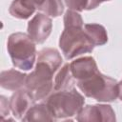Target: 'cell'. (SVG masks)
<instances>
[{
	"instance_id": "e0dca14e",
	"label": "cell",
	"mask_w": 122,
	"mask_h": 122,
	"mask_svg": "<svg viewBox=\"0 0 122 122\" xmlns=\"http://www.w3.org/2000/svg\"><path fill=\"white\" fill-rule=\"evenodd\" d=\"M66 6L69 10H72L75 11H83L84 10H89L91 0H64Z\"/></svg>"
},
{
	"instance_id": "5b68a950",
	"label": "cell",
	"mask_w": 122,
	"mask_h": 122,
	"mask_svg": "<svg viewBox=\"0 0 122 122\" xmlns=\"http://www.w3.org/2000/svg\"><path fill=\"white\" fill-rule=\"evenodd\" d=\"M55 71L47 64L37 61L35 69L27 75L25 88L33 100L46 99L53 92V74Z\"/></svg>"
},
{
	"instance_id": "30bf717a",
	"label": "cell",
	"mask_w": 122,
	"mask_h": 122,
	"mask_svg": "<svg viewBox=\"0 0 122 122\" xmlns=\"http://www.w3.org/2000/svg\"><path fill=\"white\" fill-rule=\"evenodd\" d=\"M27 75L28 74L14 69L2 71L0 74V85L3 89L8 91H18L25 88Z\"/></svg>"
},
{
	"instance_id": "8fae6325",
	"label": "cell",
	"mask_w": 122,
	"mask_h": 122,
	"mask_svg": "<svg viewBox=\"0 0 122 122\" xmlns=\"http://www.w3.org/2000/svg\"><path fill=\"white\" fill-rule=\"evenodd\" d=\"M39 0H13L9 8V12L12 17L18 19H28L37 9Z\"/></svg>"
},
{
	"instance_id": "9c48e42d",
	"label": "cell",
	"mask_w": 122,
	"mask_h": 122,
	"mask_svg": "<svg viewBox=\"0 0 122 122\" xmlns=\"http://www.w3.org/2000/svg\"><path fill=\"white\" fill-rule=\"evenodd\" d=\"M70 68L75 81L83 80L99 71L94 58L92 56H84L73 60L70 63Z\"/></svg>"
},
{
	"instance_id": "d6986e66",
	"label": "cell",
	"mask_w": 122,
	"mask_h": 122,
	"mask_svg": "<svg viewBox=\"0 0 122 122\" xmlns=\"http://www.w3.org/2000/svg\"><path fill=\"white\" fill-rule=\"evenodd\" d=\"M106 1H110V0H91V2H90V7H89V10L97 8L101 3L106 2Z\"/></svg>"
},
{
	"instance_id": "ba28073f",
	"label": "cell",
	"mask_w": 122,
	"mask_h": 122,
	"mask_svg": "<svg viewBox=\"0 0 122 122\" xmlns=\"http://www.w3.org/2000/svg\"><path fill=\"white\" fill-rule=\"evenodd\" d=\"M35 101L26 88L15 91L10 99V112L16 119H21L25 116L30 108L34 105Z\"/></svg>"
},
{
	"instance_id": "4fadbf2b",
	"label": "cell",
	"mask_w": 122,
	"mask_h": 122,
	"mask_svg": "<svg viewBox=\"0 0 122 122\" xmlns=\"http://www.w3.org/2000/svg\"><path fill=\"white\" fill-rule=\"evenodd\" d=\"M23 121H54V117L46 103L32 105L22 118Z\"/></svg>"
},
{
	"instance_id": "2e32d148",
	"label": "cell",
	"mask_w": 122,
	"mask_h": 122,
	"mask_svg": "<svg viewBox=\"0 0 122 122\" xmlns=\"http://www.w3.org/2000/svg\"><path fill=\"white\" fill-rule=\"evenodd\" d=\"M37 10L51 17H58L64 11L62 0H39Z\"/></svg>"
},
{
	"instance_id": "6da1fadb",
	"label": "cell",
	"mask_w": 122,
	"mask_h": 122,
	"mask_svg": "<svg viewBox=\"0 0 122 122\" xmlns=\"http://www.w3.org/2000/svg\"><path fill=\"white\" fill-rule=\"evenodd\" d=\"M76 86L85 96L99 102H112L119 95V82L99 71L83 80L76 81Z\"/></svg>"
},
{
	"instance_id": "8992f818",
	"label": "cell",
	"mask_w": 122,
	"mask_h": 122,
	"mask_svg": "<svg viewBox=\"0 0 122 122\" xmlns=\"http://www.w3.org/2000/svg\"><path fill=\"white\" fill-rule=\"evenodd\" d=\"M76 120L80 122H92V121H110L116 120L115 112L111 105L96 104L86 105L82 108L80 112L76 115Z\"/></svg>"
},
{
	"instance_id": "7c38bea8",
	"label": "cell",
	"mask_w": 122,
	"mask_h": 122,
	"mask_svg": "<svg viewBox=\"0 0 122 122\" xmlns=\"http://www.w3.org/2000/svg\"><path fill=\"white\" fill-rule=\"evenodd\" d=\"M75 79L72 76L70 64H64L57 71L53 80V92L68 91L74 88Z\"/></svg>"
},
{
	"instance_id": "5bb4252c",
	"label": "cell",
	"mask_w": 122,
	"mask_h": 122,
	"mask_svg": "<svg viewBox=\"0 0 122 122\" xmlns=\"http://www.w3.org/2000/svg\"><path fill=\"white\" fill-rule=\"evenodd\" d=\"M84 30L94 47L103 46L108 42V33L104 26L97 23L85 24Z\"/></svg>"
},
{
	"instance_id": "52a82bcc",
	"label": "cell",
	"mask_w": 122,
	"mask_h": 122,
	"mask_svg": "<svg viewBox=\"0 0 122 122\" xmlns=\"http://www.w3.org/2000/svg\"><path fill=\"white\" fill-rule=\"evenodd\" d=\"M52 30V20L45 13H36L28 23V34L36 44H43Z\"/></svg>"
},
{
	"instance_id": "ac0fdd59",
	"label": "cell",
	"mask_w": 122,
	"mask_h": 122,
	"mask_svg": "<svg viewBox=\"0 0 122 122\" xmlns=\"http://www.w3.org/2000/svg\"><path fill=\"white\" fill-rule=\"evenodd\" d=\"M0 112H1V119L4 120L5 116L10 114V100H8L4 95L0 96Z\"/></svg>"
},
{
	"instance_id": "ffe728a7",
	"label": "cell",
	"mask_w": 122,
	"mask_h": 122,
	"mask_svg": "<svg viewBox=\"0 0 122 122\" xmlns=\"http://www.w3.org/2000/svg\"><path fill=\"white\" fill-rule=\"evenodd\" d=\"M118 98L122 101V80L119 82V95H118Z\"/></svg>"
},
{
	"instance_id": "277c9868",
	"label": "cell",
	"mask_w": 122,
	"mask_h": 122,
	"mask_svg": "<svg viewBox=\"0 0 122 122\" xmlns=\"http://www.w3.org/2000/svg\"><path fill=\"white\" fill-rule=\"evenodd\" d=\"M59 48L67 60L93 51L94 45L87 35L84 26H67L59 38Z\"/></svg>"
},
{
	"instance_id": "9a60e30c",
	"label": "cell",
	"mask_w": 122,
	"mask_h": 122,
	"mask_svg": "<svg viewBox=\"0 0 122 122\" xmlns=\"http://www.w3.org/2000/svg\"><path fill=\"white\" fill-rule=\"evenodd\" d=\"M37 61L44 62L45 64L50 66L55 72L63 63V59L59 51L53 48H44L39 51Z\"/></svg>"
},
{
	"instance_id": "7a4b0ae2",
	"label": "cell",
	"mask_w": 122,
	"mask_h": 122,
	"mask_svg": "<svg viewBox=\"0 0 122 122\" xmlns=\"http://www.w3.org/2000/svg\"><path fill=\"white\" fill-rule=\"evenodd\" d=\"M84 103V96L75 88L68 91L53 92L46 98V104L49 106L55 120H71L72 117H76L80 112Z\"/></svg>"
},
{
	"instance_id": "3957f363",
	"label": "cell",
	"mask_w": 122,
	"mask_h": 122,
	"mask_svg": "<svg viewBox=\"0 0 122 122\" xmlns=\"http://www.w3.org/2000/svg\"><path fill=\"white\" fill-rule=\"evenodd\" d=\"M35 44L28 33L14 32L9 36L7 50L15 68L22 71L32 69L36 61Z\"/></svg>"
}]
</instances>
